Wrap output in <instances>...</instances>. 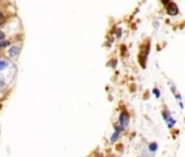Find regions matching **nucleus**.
Masks as SVG:
<instances>
[{
	"label": "nucleus",
	"mask_w": 185,
	"mask_h": 157,
	"mask_svg": "<svg viewBox=\"0 0 185 157\" xmlns=\"http://www.w3.org/2000/svg\"><path fill=\"white\" fill-rule=\"evenodd\" d=\"M167 11H168V13L170 14V15H175V14H177V12H179V9H177V5H175V3L171 2L168 5Z\"/></svg>",
	"instance_id": "f257e3e1"
},
{
	"label": "nucleus",
	"mask_w": 185,
	"mask_h": 157,
	"mask_svg": "<svg viewBox=\"0 0 185 157\" xmlns=\"http://www.w3.org/2000/svg\"><path fill=\"white\" fill-rule=\"evenodd\" d=\"M19 52H20V49L18 48V47L13 46V47H11V48L9 49L8 55L10 56L11 58H14V57H16V56L19 55Z\"/></svg>",
	"instance_id": "f03ea898"
},
{
	"label": "nucleus",
	"mask_w": 185,
	"mask_h": 157,
	"mask_svg": "<svg viewBox=\"0 0 185 157\" xmlns=\"http://www.w3.org/2000/svg\"><path fill=\"white\" fill-rule=\"evenodd\" d=\"M157 147H158V145L156 143H151L149 145V149L151 152H156V151H157Z\"/></svg>",
	"instance_id": "7ed1b4c3"
},
{
	"label": "nucleus",
	"mask_w": 185,
	"mask_h": 157,
	"mask_svg": "<svg viewBox=\"0 0 185 157\" xmlns=\"http://www.w3.org/2000/svg\"><path fill=\"white\" fill-rule=\"evenodd\" d=\"M10 43L9 42H5V41H0V48H5V47L9 46Z\"/></svg>",
	"instance_id": "20e7f679"
},
{
	"label": "nucleus",
	"mask_w": 185,
	"mask_h": 157,
	"mask_svg": "<svg viewBox=\"0 0 185 157\" xmlns=\"http://www.w3.org/2000/svg\"><path fill=\"white\" fill-rule=\"evenodd\" d=\"M167 120H168V122H169V123H168V127H169V128H172V127H173L174 123H175V120H173V119H169V118H168V119H167Z\"/></svg>",
	"instance_id": "39448f33"
},
{
	"label": "nucleus",
	"mask_w": 185,
	"mask_h": 157,
	"mask_svg": "<svg viewBox=\"0 0 185 157\" xmlns=\"http://www.w3.org/2000/svg\"><path fill=\"white\" fill-rule=\"evenodd\" d=\"M7 65H7V62H5V61H0V70L5 69Z\"/></svg>",
	"instance_id": "423d86ee"
},
{
	"label": "nucleus",
	"mask_w": 185,
	"mask_h": 157,
	"mask_svg": "<svg viewBox=\"0 0 185 157\" xmlns=\"http://www.w3.org/2000/svg\"><path fill=\"white\" fill-rule=\"evenodd\" d=\"M152 93H155V94H156V97H159V96H160V92H159L157 89H152Z\"/></svg>",
	"instance_id": "0eeeda50"
},
{
	"label": "nucleus",
	"mask_w": 185,
	"mask_h": 157,
	"mask_svg": "<svg viewBox=\"0 0 185 157\" xmlns=\"http://www.w3.org/2000/svg\"><path fill=\"white\" fill-rule=\"evenodd\" d=\"M119 132H120V131H118V132L115 133V134H114L113 136H112V138H111V141H115V140H117L118 135H119Z\"/></svg>",
	"instance_id": "6e6552de"
},
{
	"label": "nucleus",
	"mask_w": 185,
	"mask_h": 157,
	"mask_svg": "<svg viewBox=\"0 0 185 157\" xmlns=\"http://www.w3.org/2000/svg\"><path fill=\"white\" fill-rule=\"evenodd\" d=\"M5 33H3V32H1V31H0V41H3V39H5Z\"/></svg>",
	"instance_id": "1a4fd4ad"
},
{
	"label": "nucleus",
	"mask_w": 185,
	"mask_h": 157,
	"mask_svg": "<svg viewBox=\"0 0 185 157\" xmlns=\"http://www.w3.org/2000/svg\"><path fill=\"white\" fill-rule=\"evenodd\" d=\"M168 2H169V0H162L163 5H168Z\"/></svg>",
	"instance_id": "9d476101"
},
{
	"label": "nucleus",
	"mask_w": 185,
	"mask_h": 157,
	"mask_svg": "<svg viewBox=\"0 0 185 157\" xmlns=\"http://www.w3.org/2000/svg\"><path fill=\"white\" fill-rule=\"evenodd\" d=\"M0 20H2V13H0Z\"/></svg>",
	"instance_id": "9b49d317"
},
{
	"label": "nucleus",
	"mask_w": 185,
	"mask_h": 157,
	"mask_svg": "<svg viewBox=\"0 0 185 157\" xmlns=\"http://www.w3.org/2000/svg\"><path fill=\"white\" fill-rule=\"evenodd\" d=\"M1 85H2V82H1V80H0V86H1Z\"/></svg>",
	"instance_id": "f8f14e48"
}]
</instances>
